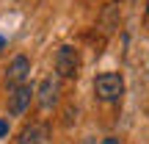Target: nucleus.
<instances>
[{
	"instance_id": "obj_10",
	"label": "nucleus",
	"mask_w": 149,
	"mask_h": 144,
	"mask_svg": "<svg viewBox=\"0 0 149 144\" xmlns=\"http://www.w3.org/2000/svg\"><path fill=\"white\" fill-rule=\"evenodd\" d=\"M3 47H6V39H3V36H0V50H3Z\"/></svg>"
},
{
	"instance_id": "obj_4",
	"label": "nucleus",
	"mask_w": 149,
	"mask_h": 144,
	"mask_svg": "<svg viewBox=\"0 0 149 144\" xmlns=\"http://www.w3.org/2000/svg\"><path fill=\"white\" fill-rule=\"evenodd\" d=\"M28 75H31V61H28L25 55H17V58L8 64V70H6V86L14 89V86L25 83Z\"/></svg>"
},
{
	"instance_id": "obj_8",
	"label": "nucleus",
	"mask_w": 149,
	"mask_h": 144,
	"mask_svg": "<svg viewBox=\"0 0 149 144\" xmlns=\"http://www.w3.org/2000/svg\"><path fill=\"white\" fill-rule=\"evenodd\" d=\"M102 144H119V139H113V136H111V139H102Z\"/></svg>"
},
{
	"instance_id": "obj_2",
	"label": "nucleus",
	"mask_w": 149,
	"mask_h": 144,
	"mask_svg": "<svg viewBox=\"0 0 149 144\" xmlns=\"http://www.w3.org/2000/svg\"><path fill=\"white\" fill-rule=\"evenodd\" d=\"M77 70H80V53H77V47L61 44L58 53H55V72H58V78L72 80V78H77Z\"/></svg>"
},
{
	"instance_id": "obj_6",
	"label": "nucleus",
	"mask_w": 149,
	"mask_h": 144,
	"mask_svg": "<svg viewBox=\"0 0 149 144\" xmlns=\"http://www.w3.org/2000/svg\"><path fill=\"white\" fill-rule=\"evenodd\" d=\"M47 139H50L47 125H31V128L22 130V136H19L17 144H47Z\"/></svg>"
},
{
	"instance_id": "obj_9",
	"label": "nucleus",
	"mask_w": 149,
	"mask_h": 144,
	"mask_svg": "<svg viewBox=\"0 0 149 144\" xmlns=\"http://www.w3.org/2000/svg\"><path fill=\"white\" fill-rule=\"evenodd\" d=\"M80 144H97V139H91V136H88V139H83Z\"/></svg>"
},
{
	"instance_id": "obj_5",
	"label": "nucleus",
	"mask_w": 149,
	"mask_h": 144,
	"mask_svg": "<svg viewBox=\"0 0 149 144\" xmlns=\"http://www.w3.org/2000/svg\"><path fill=\"white\" fill-rule=\"evenodd\" d=\"M58 83H55L53 78H44L42 83H39V89L33 91V97L39 100V105L44 108V111H50V108H55V103H58Z\"/></svg>"
},
{
	"instance_id": "obj_3",
	"label": "nucleus",
	"mask_w": 149,
	"mask_h": 144,
	"mask_svg": "<svg viewBox=\"0 0 149 144\" xmlns=\"http://www.w3.org/2000/svg\"><path fill=\"white\" fill-rule=\"evenodd\" d=\"M31 100H33V86H28V83L14 86L8 94V114L11 117H22L28 111V105H31Z\"/></svg>"
},
{
	"instance_id": "obj_7",
	"label": "nucleus",
	"mask_w": 149,
	"mask_h": 144,
	"mask_svg": "<svg viewBox=\"0 0 149 144\" xmlns=\"http://www.w3.org/2000/svg\"><path fill=\"white\" fill-rule=\"evenodd\" d=\"M3 136H8V122L0 119V139H3Z\"/></svg>"
},
{
	"instance_id": "obj_1",
	"label": "nucleus",
	"mask_w": 149,
	"mask_h": 144,
	"mask_svg": "<svg viewBox=\"0 0 149 144\" xmlns=\"http://www.w3.org/2000/svg\"><path fill=\"white\" fill-rule=\"evenodd\" d=\"M94 94L100 103H116L124 94V78L122 72H102L94 78Z\"/></svg>"
}]
</instances>
